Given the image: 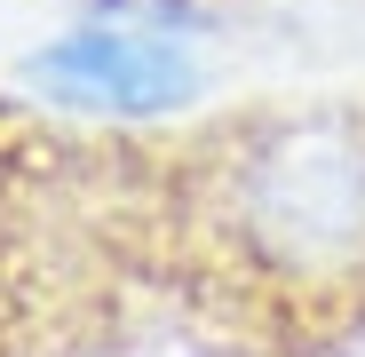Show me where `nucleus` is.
<instances>
[{
  "label": "nucleus",
  "mask_w": 365,
  "mask_h": 357,
  "mask_svg": "<svg viewBox=\"0 0 365 357\" xmlns=\"http://www.w3.org/2000/svg\"><path fill=\"white\" fill-rule=\"evenodd\" d=\"M207 16L182 0H96L56 40L32 48L24 88L96 128H151V119L191 111L207 88Z\"/></svg>",
  "instance_id": "2"
},
{
  "label": "nucleus",
  "mask_w": 365,
  "mask_h": 357,
  "mask_svg": "<svg viewBox=\"0 0 365 357\" xmlns=\"http://www.w3.org/2000/svg\"><path fill=\"white\" fill-rule=\"evenodd\" d=\"M175 214L222 286L302 310L349 302L365 294V111L238 119L175 175Z\"/></svg>",
  "instance_id": "1"
}]
</instances>
